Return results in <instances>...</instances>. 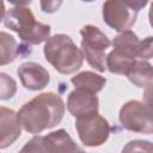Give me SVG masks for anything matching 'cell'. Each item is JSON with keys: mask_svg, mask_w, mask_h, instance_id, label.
Wrapping results in <instances>:
<instances>
[{"mask_svg": "<svg viewBox=\"0 0 153 153\" xmlns=\"http://www.w3.org/2000/svg\"><path fill=\"white\" fill-rule=\"evenodd\" d=\"M114 49L106 55V69L112 74L126 75L137 60L152 59V37L140 39L135 32H120L111 42Z\"/></svg>", "mask_w": 153, "mask_h": 153, "instance_id": "obj_2", "label": "cell"}, {"mask_svg": "<svg viewBox=\"0 0 153 153\" xmlns=\"http://www.w3.org/2000/svg\"><path fill=\"white\" fill-rule=\"evenodd\" d=\"M81 53L88 65L98 72L106 71V50L111 42L109 37L94 25H84L80 30Z\"/></svg>", "mask_w": 153, "mask_h": 153, "instance_id": "obj_6", "label": "cell"}, {"mask_svg": "<svg viewBox=\"0 0 153 153\" xmlns=\"http://www.w3.org/2000/svg\"><path fill=\"white\" fill-rule=\"evenodd\" d=\"M27 4L30 1L16 4L11 7L5 14L4 24L7 29L14 31L23 42L37 45L50 37V26L37 22L32 11L26 6Z\"/></svg>", "mask_w": 153, "mask_h": 153, "instance_id": "obj_3", "label": "cell"}, {"mask_svg": "<svg viewBox=\"0 0 153 153\" xmlns=\"http://www.w3.org/2000/svg\"><path fill=\"white\" fill-rule=\"evenodd\" d=\"M61 4H62L61 1H59V2H56V1H48V2L42 1L41 2V7H42V11L45 12V13H54L59 8V6Z\"/></svg>", "mask_w": 153, "mask_h": 153, "instance_id": "obj_19", "label": "cell"}, {"mask_svg": "<svg viewBox=\"0 0 153 153\" xmlns=\"http://www.w3.org/2000/svg\"><path fill=\"white\" fill-rule=\"evenodd\" d=\"M75 129L80 141L87 147L102 146L110 135V124L99 114L78 117Z\"/></svg>", "mask_w": 153, "mask_h": 153, "instance_id": "obj_8", "label": "cell"}, {"mask_svg": "<svg viewBox=\"0 0 153 153\" xmlns=\"http://www.w3.org/2000/svg\"><path fill=\"white\" fill-rule=\"evenodd\" d=\"M18 153H47L44 140L42 135H35L29 140Z\"/></svg>", "mask_w": 153, "mask_h": 153, "instance_id": "obj_18", "label": "cell"}, {"mask_svg": "<svg viewBox=\"0 0 153 153\" xmlns=\"http://www.w3.org/2000/svg\"><path fill=\"white\" fill-rule=\"evenodd\" d=\"M47 153H79L81 149L65 129H57L43 136Z\"/></svg>", "mask_w": 153, "mask_h": 153, "instance_id": "obj_12", "label": "cell"}, {"mask_svg": "<svg viewBox=\"0 0 153 153\" xmlns=\"http://www.w3.org/2000/svg\"><path fill=\"white\" fill-rule=\"evenodd\" d=\"M17 93L16 80L6 73L0 72V100H8Z\"/></svg>", "mask_w": 153, "mask_h": 153, "instance_id": "obj_16", "label": "cell"}, {"mask_svg": "<svg viewBox=\"0 0 153 153\" xmlns=\"http://www.w3.org/2000/svg\"><path fill=\"white\" fill-rule=\"evenodd\" d=\"M79 153H85V152H84V151H80V152H79Z\"/></svg>", "mask_w": 153, "mask_h": 153, "instance_id": "obj_21", "label": "cell"}, {"mask_svg": "<svg viewBox=\"0 0 153 153\" xmlns=\"http://www.w3.org/2000/svg\"><path fill=\"white\" fill-rule=\"evenodd\" d=\"M118 120L126 130L147 135L153 133L151 104L139 100H129L122 105L118 114Z\"/></svg>", "mask_w": 153, "mask_h": 153, "instance_id": "obj_7", "label": "cell"}, {"mask_svg": "<svg viewBox=\"0 0 153 153\" xmlns=\"http://www.w3.org/2000/svg\"><path fill=\"white\" fill-rule=\"evenodd\" d=\"M17 74L22 85L30 91L43 90L50 82L49 72L37 62L22 63L17 69Z\"/></svg>", "mask_w": 153, "mask_h": 153, "instance_id": "obj_9", "label": "cell"}, {"mask_svg": "<svg viewBox=\"0 0 153 153\" xmlns=\"http://www.w3.org/2000/svg\"><path fill=\"white\" fill-rule=\"evenodd\" d=\"M5 14H6V10H5V4L2 1H0V22L4 20L5 18Z\"/></svg>", "mask_w": 153, "mask_h": 153, "instance_id": "obj_20", "label": "cell"}, {"mask_svg": "<svg viewBox=\"0 0 153 153\" xmlns=\"http://www.w3.org/2000/svg\"><path fill=\"white\" fill-rule=\"evenodd\" d=\"M22 128L38 135L61 123L65 115V103L54 92H44L26 102L17 112Z\"/></svg>", "mask_w": 153, "mask_h": 153, "instance_id": "obj_1", "label": "cell"}, {"mask_svg": "<svg viewBox=\"0 0 153 153\" xmlns=\"http://www.w3.org/2000/svg\"><path fill=\"white\" fill-rule=\"evenodd\" d=\"M22 134L18 114L8 108H0V149L10 147Z\"/></svg>", "mask_w": 153, "mask_h": 153, "instance_id": "obj_11", "label": "cell"}, {"mask_svg": "<svg viewBox=\"0 0 153 153\" xmlns=\"http://www.w3.org/2000/svg\"><path fill=\"white\" fill-rule=\"evenodd\" d=\"M126 75L129 79V81L135 86L141 88H147V91H151L152 80H153V69H152V65L148 61H143V60L135 61Z\"/></svg>", "mask_w": 153, "mask_h": 153, "instance_id": "obj_13", "label": "cell"}, {"mask_svg": "<svg viewBox=\"0 0 153 153\" xmlns=\"http://www.w3.org/2000/svg\"><path fill=\"white\" fill-rule=\"evenodd\" d=\"M45 60L61 74L75 73L84 63V55L74 41L65 33L50 36L43 48Z\"/></svg>", "mask_w": 153, "mask_h": 153, "instance_id": "obj_4", "label": "cell"}, {"mask_svg": "<svg viewBox=\"0 0 153 153\" xmlns=\"http://www.w3.org/2000/svg\"><path fill=\"white\" fill-rule=\"evenodd\" d=\"M121 153H153L152 142L147 140H131L123 146Z\"/></svg>", "mask_w": 153, "mask_h": 153, "instance_id": "obj_17", "label": "cell"}, {"mask_svg": "<svg viewBox=\"0 0 153 153\" xmlns=\"http://www.w3.org/2000/svg\"><path fill=\"white\" fill-rule=\"evenodd\" d=\"M67 110L75 118L92 114H98L99 111L98 97L97 94H92L86 91L74 90L68 94Z\"/></svg>", "mask_w": 153, "mask_h": 153, "instance_id": "obj_10", "label": "cell"}, {"mask_svg": "<svg viewBox=\"0 0 153 153\" xmlns=\"http://www.w3.org/2000/svg\"><path fill=\"white\" fill-rule=\"evenodd\" d=\"M72 84L75 86V90H81L90 92L92 94H97L103 90L106 84V79L94 72L84 71L72 76Z\"/></svg>", "mask_w": 153, "mask_h": 153, "instance_id": "obj_14", "label": "cell"}, {"mask_svg": "<svg viewBox=\"0 0 153 153\" xmlns=\"http://www.w3.org/2000/svg\"><path fill=\"white\" fill-rule=\"evenodd\" d=\"M147 5V1L109 0L103 4L102 13L104 23L111 29L123 32L130 30L135 24L139 11Z\"/></svg>", "mask_w": 153, "mask_h": 153, "instance_id": "obj_5", "label": "cell"}, {"mask_svg": "<svg viewBox=\"0 0 153 153\" xmlns=\"http://www.w3.org/2000/svg\"><path fill=\"white\" fill-rule=\"evenodd\" d=\"M19 54V47L13 36L0 31V66L12 63Z\"/></svg>", "mask_w": 153, "mask_h": 153, "instance_id": "obj_15", "label": "cell"}]
</instances>
